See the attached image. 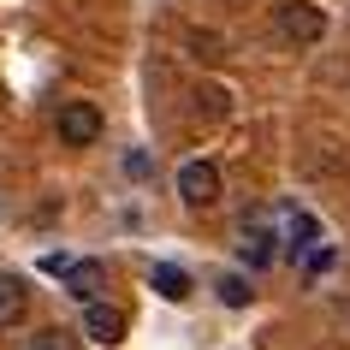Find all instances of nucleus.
Listing matches in <instances>:
<instances>
[{
  "label": "nucleus",
  "mask_w": 350,
  "mask_h": 350,
  "mask_svg": "<svg viewBox=\"0 0 350 350\" xmlns=\"http://www.w3.org/2000/svg\"><path fill=\"white\" fill-rule=\"evenodd\" d=\"M148 285H154L166 303H185L190 297V273L178 267V261H154V267H148Z\"/></svg>",
  "instance_id": "nucleus-7"
},
{
  "label": "nucleus",
  "mask_w": 350,
  "mask_h": 350,
  "mask_svg": "<svg viewBox=\"0 0 350 350\" xmlns=\"http://www.w3.org/2000/svg\"><path fill=\"white\" fill-rule=\"evenodd\" d=\"M18 350H77V338L66 327H36V332H24Z\"/></svg>",
  "instance_id": "nucleus-11"
},
{
  "label": "nucleus",
  "mask_w": 350,
  "mask_h": 350,
  "mask_svg": "<svg viewBox=\"0 0 350 350\" xmlns=\"http://www.w3.org/2000/svg\"><path fill=\"white\" fill-rule=\"evenodd\" d=\"M66 291L77 297V303H101V261H72V267H66Z\"/></svg>",
  "instance_id": "nucleus-8"
},
{
  "label": "nucleus",
  "mask_w": 350,
  "mask_h": 350,
  "mask_svg": "<svg viewBox=\"0 0 350 350\" xmlns=\"http://www.w3.org/2000/svg\"><path fill=\"white\" fill-rule=\"evenodd\" d=\"M273 36L285 48H321L327 42V12L314 0H279L273 6Z\"/></svg>",
  "instance_id": "nucleus-1"
},
{
  "label": "nucleus",
  "mask_w": 350,
  "mask_h": 350,
  "mask_svg": "<svg viewBox=\"0 0 350 350\" xmlns=\"http://www.w3.org/2000/svg\"><path fill=\"white\" fill-rule=\"evenodd\" d=\"M332 267V250H309V279H321Z\"/></svg>",
  "instance_id": "nucleus-14"
},
{
  "label": "nucleus",
  "mask_w": 350,
  "mask_h": 350,
  "mask_svg": "<svg viewBox=\"0 0 350 350\" xmlns=\"http://www.w3.org/2000/svg\"><path fill=\"white\" fill-rule=\"evenodd\" d=\"M238 256L250 261V267H273L279 243H273V232H267V208L243 214V226H238Z\"/></svg>",
  "instance_id": "nucleus-4"
},
{
  "label": "nucleus",
  "mask_w": 350,
  "mask_h": 350,
  "mask_svg": "<svg viewBox=\"0 0 350 350\" xmlns=\"http://www.w3.org/2000/svg\"><path fill=\"white\" fill-rule=\"evenodd\" d=\"M125 309H113V303H83V338L90 345H101V350H113L119 338H125Z\"/></svg>",
  "instance_id": "nucleus-5"
},
{
  "label": "nucleus",
  "mask_w": 350,
  "mask_h": 350,
  "mask_svg": "<svg viewBox=\"0 0 350 350\" xmlns=\"http://www.w3.org/2000/svg\"><path fill=\"white\" fill-rule=\"evenodd\" d=\"M178 196H185V208H214L220 202V166L214 161H185L178 166Z\"/></svg>",
  "instance_id": "nucleus-3"
},
{
  "label": "nucleus",
  "mask_w": 350,
  "mask_h": 350,
  "mask_svg": "<svg viewBox=\"0 0 350 350\" xmlns=\"http://www.w3.org/2000/svg\"><path fill=\"white\" fill-rule=\"evenodd\" d=\"M285 232H291V238H285V250H291V256H309L314 238H321L314 214H303V208H291V214H285Z\"/></svg>",
  "instance_id": "nucleus-9"
},
{
  "label": "nucleus",
  "mask_w": 350,
  "mask_h": 350,
  "mask_svg": "<svg viewBox=\"0 0 350 350\" xmlns=\"http://www.w3.org/2000/svg\"><path fill=\"white\" fill-rule=\"evenodd\" d=\"M101 131H107V119H101V107H95V101H66V107L54 113V137H59L66 148L101 143Z\"/></svg>",
  "instance_id": "nucleus-2"
},
{
  "label": "nucleus",
  "mask_w": 350,
  "mask_h": 350,
  "mask_svg": "<svg viewBox=\"0 0 350 350\" xmlns=\"http://www.w3.org/2000/svg\"><path fill=\"white\" fill-rule=\"evenodd\" d=\"M196 113L202 119H226L232 113V90L226 83H196Z\"/></svg>",
  "instance_id": "nucleus-10"
},
{
  "label": "nucleus",
  "mask_w": 350,
  "mask_h": 350,
  "mask_svg": "<svg viewBox=\"0 0 350 350\" xmlns=\"http://www.w3.org/2000/svg\"><path fill=\"white\" fill-rule=\"evenodd\" d=\"M190 54H196V59H220L226 42L214 36V30H190Z\"/></svg>",
  "instance_id": "nucleus-13"
},
{
  "label": "nucleus",
  "mask_w": 350,
  "mask_h": 350,
  "mask_svg": "<svg viewBox=\"0 0 350 350\" xmlns=\"http://www.w3.org/2000/svg\"><path fill=\"white\" fill-rule=\"evenodd\" d=\"M214 291H220V303H226V309H243V303L256 297L243 273H220V279H214Z\"/></svg>",
  "instance_id": "nucleus-12"
},
{
  "label": "nucleus",
  "mask_w": 350,
  "mask_h": 350,
  "mask_svg": "<svg viewBox=\"0 0 350 350\" xmlns=\"http://www.w3.org/2000/svg\"><path fill=\"white\" fill-rule=\"evenodd\" d=\"M30 314V285L18 273H0V332H12Z\"/></svg>",
  "instance_id": "nucleus-6"
}]
</instances>
